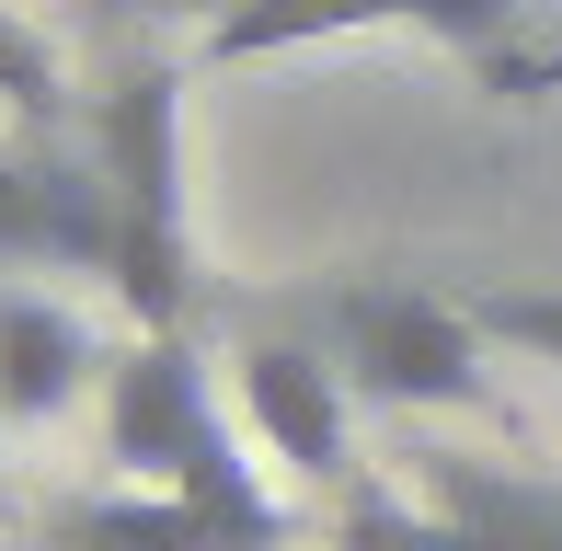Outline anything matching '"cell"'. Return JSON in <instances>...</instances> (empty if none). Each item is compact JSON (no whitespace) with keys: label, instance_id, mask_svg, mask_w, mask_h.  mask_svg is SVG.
Segmentation results:
<instances>
[{"label":"cell","instance_id":"52a82bcc","mask_svg":"<svg viewBox=\"0 0 562 551\" xmlns=\"http://www.w3.org/2000/svg\"><path fill=\"white\" fill-rule=\"evenodd\" d=\"M402 0H241L207 23V69H252V58H299L334 35H391Z\"/></svg>","mask_w":562,"mask_h":551},{"label":"cell","instance_id":"5b68a950","mask_svg":"<svg viewBox=\"0 0 562 551\" xmlns=\"http://www.w3.org/2000/svg\"><path fill=\"white\" fill-rule=\"evenodd\" d=\"M229 414H241V437L265 448L288 483H345V448H356V391L334 357H311V345H241L229 357Z\"/></svg>","mask_w":562,"mask_h":551},{"label":"cell","instance_id":"3957f363","mask_svg":"<svg viewBox=\"0 0 562 551\" xmlns=\"http://www.w3.org/2000/svg\"><path fill=\"white\" fill-rule=\"evenodd\" d=\"M334 551H562V483L517 460H425L414 494H356Z\"/></svg>","mask_w":562,"mask_h":551},{"label":"cell","instance_id":"7c38bea8","mask_svg":"<svg viewBox=\"0 0 562 551\" xmlns=\"http://www.w3.org/2000/svg\"><path fill=\"white\" fill-rule=\"evenodd\" d=\"M138 12H195V23H218V12H241V0H138Z\"/></svg>","mask_w":562,"mask_h":551},{"label":"cell","instance_id":"30bf717a","mask_svg":"<svg viewBox=\"0 0 562 551\" xmlns=\"http://www.w3.org/2000/svg\"><path fill=\"white\" fill-rule=\"evenodd\" d=\"M471 322L494 345H517V357L562 368V288H471Z\"/></svg>","mask_w":562,"mask_h":551},{"label":"cell","instance_id":"277c9868","mask_svg":"<svg viewBox=\"0 0 562 551\" xmlns=\"http://www.w3.org/2000/svg\"><path fill=\"white\" fill-rule=\"evenodd\" d=\"M482 322L471 299H437V288H345L334 299V368L368 403H414V414H448V403H482Z\"/></svg>","mask_w":562,"mask_h":551},{"label":"cell","instance_id":"6da1fadb","mask_svg":"<svg viewBox=\"0 0 562 551\" xmlns=\"http://www.w3.org/2000/svg\"><path fill=\"white\" fill-rule=\"evenodd\" d=\"M241 448L252 437H241V414L218 403L195 334H138L104 368V460H115V483L172 494V506H207V517H229V529L265 551L276 540V494H265V471H252Z\"/></svg>","mask_w":562,"mask_h":551},{"label":"cell","instance_id":"8fae6325","mask_svg":"<svg viewBox=\"0 0 562 551\" xmlns=\"http://www.w3.org/2000/svg\"><path fill=\"white\" fill-rule=\"evenodd\" d=\"M402 23L437 35V46H459V58H494L505 23H517V0H402Z\"/></svg>","mask_w":562,"mask_h":551},{"label":"cell","instance_id":"7a4b0ae2","mask_svg":"<svg viewBox=\"0 0 562 551\" xmlns=\"http://www.w3.org/2000/svg\"><path fill=\"white\" fill-rule=\"evenodd\" d=\"M92 161L115 184V299L138 334H184L195 311V241H184V69L138 58L92 115Z\"/></svg>","mask_w":562,"mask_h":551},{"label":"cell","instance_id":"8992f818","mask_svg":"<svg viewBox=\"0 0 562 551\" xmlns=\"http://www.w3.org/2000/svg\"><path fill=\"white\" fill-rule=\"evenodd\" d=\"M81 391H92L81 311H58L35 288H0V425H46V414L81 403Z\"/></svg>","mask_w":562,"mask_h":551},{"label":"cell","instance_id":"ba28073f","mask_svg":"<svg viewBox=\"0 0 562 551\" xmlns=\"http://www.w3.org/2000/svg\"><path fill=\"white\" fill-rule=\"evenodd\" d=\"M58 551H252L229 517L207 506H172V494H104V506H69L58 517Z\"/></svg>","mask_w":562,"mask_h":551},{"label":"cell","instance_id":"9c48e42d","mask_svg":"<svg viewBox=\"0 0 562 551\" xmlns=\"http://www.w3.org/2000/svg\"><path fill=\"white\" fill-rule=\"evenodd\" d=\"M58 265V149H0V276Z\"/></svg>","mask_w":562,"mask_h":551}]
</instances>
